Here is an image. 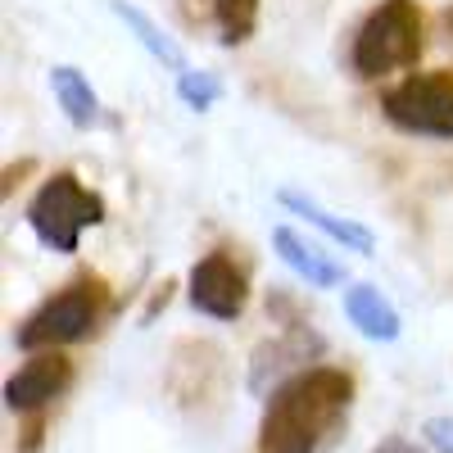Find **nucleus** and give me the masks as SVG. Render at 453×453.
<instances>
[{"mask_svg": "<svg viewBox=\"0 0 453 453\" xmlns=\"http://www.w3.org/2000/svg\"><path fill=\"white\" fill-rule=\"evenodd\" d=\"M168 376H191V381H173V399L186 412H218L222 395H226V367H222V349L209 345V340H181Z\"/></svg>", "mask_w": 453, "mask_h": 453, "instance_id": "6e6552de", "label": "nucleus"}, {"mask_svg": "<svg viewBox=\"0 0 453 453\" xmlns=\"http://www.w3.org/2000/svg\"><path fill=\"white\" fill-rule=\"evenodd\" d=\"M213 23L222 46H245L258 27V0H213Z\"/></svg>", "mask_w": 453, "mask_h": 453, "instance_id": "2eb2a0df", "label": "nucleus"}, {"mask_svg": "<svg viewBox=\"0 0 453 453\" xmlns=\"http://www.w3.org/2000/svg\"><path fill=\"white\" fill-rule=\"evenodd\" d=\"M372 453H422V449L412 444V440H403V435H390V440H381V444H376Z\"/></svg>", "mask_w": 453, "mask_h": 453, "instance_id": "412c9836", "label": "nucleus"}, {"mask_svg": "<svg viewBox=\"0 0 453 453\" xmlns=\"http://www.w3.org/2000/svg\"><path fill=\"white\" fill-rule=\"evenodd\" d=\"M32 168H36V159H23V164H10V168H5V181H0V196H5V200H10V196H14V186H23V177H27Z\"/></svg>", "mask_w": 453, "mask_h": 453, "instance_id": "a211bd4d", "label": "nucleus"}, {"mask_svg": "<svg viewBox=\"0 0 453 453\" xmlns=\"http://www.w3.org/2000/svg\"><path fill=\"white\" fill-rule=\"evenodd\" d=\"M50 87H55V100H59V109L68 113L73 127H91V123L100 119V100H96L91 82L82 78L78 68H68V64L50 68Z\"/></svg>", "mask_w": 453, "mask_h": 453, "instance_id": "ddd939ff", "label": "nucleus"}, {"mask_svg": "<svg viewBox=\"0 0 453 453\" xmlns=\"http://www.w3.org/2000/svg\"><path fill=\"white\" fill-rule=\"evenodd\" d=\"M281 204L290 209V213H299V218H309L313 226H322V232L335 241V245H345V250H358V254H372L376 250V241H372V232L363 222H354V218H340V213H326L318 200H309V196H299V191H281Z\"/></svg>", "mask_w": 453, "mask_h": 453, "instance_id": "9b49d317", "label": "nucleus"}, {"mask_svg": "<svg viewBox=\"0 0 453 453\" xmlns=\"http://www.w3.org/2000/svg\"><path fill=\"white\" fill-rule=\"evenodd\" d=\"M73 386V358L64 349L27 354V363L5 381V403L14 412H42Z\"/></svg>", "mask_w": 453, "mask_h": 453, "instance_id": "1a4fd4ad", "label": "nucleus"}, {"mask_svg": "<svg viewBox=\"0 0 453 453\" xmlns=\"http://www.w3.org/2000/svg\"><path fill=\"white\" fill-rule=\"evenodd\" d=\"M173 281H164V286H155V295H150V304H145V313H141V322H155V313L159 309H168V299H173Z\"/></svg>", "mask_w": 453, "mask_h": 453, "instance_id": "aec40b11", "label": "nucleus"}, {"mask_svg": "<svg viewBox=\"0 0 453 453\" xmlns=\"http://www.w3.org/2000/svg\"><path fill=\"white\" fill-rule=\"evenodd\" d=\"M381 113L408 136L453 141V68L408 73L381 91Z\"/></svg>", "mask_w": 453, "mask_h": 453, "instance_id": "39448f33", "label": "nucleus"}, {"mask_svg": "<svg viewBox=\"0 0 453 453\" xmlns=\"http://www.w3.org/2000/svg\"><path fill=\"white\" fill-rule=\"evenodd\" d=\"M444 27H449V36H453V5L444 10Z\"/></svg>", "mask_w": 453, "mask_h": 453, "instance_id": "4be33fe9", "label": "nucleus"}, {"mask_svg": "<svg viewBox=\"0 0 453 453\" xmlns=\"http://www.w3.org/2000/svg\"><path fill=\"white\" fill-rule=\"evenodd\" d=\"M42 435H46V418H42V412H32V422L23 426V444H19V453H36Z\"/></svg>", "mask_w": 453, "mask_h": 453, "instance_id": "6ab92c4d", "label": "nucleus"}, {"mask_svg": "<svg viewBox=\"0 0 453 453\" xmlns=\"http://www.w3.org/2000/svg\"><path fill=\"white\" fill-rule=\"evenodd\" d=\"M426 440L435 453H453V418H431L426 422Z\"/></svg>", "mask_w": 453, "mask_h": 453, "instance_id": "f3484780", "label": "nucleus"}, {"mask_svg": "<svg viewBox=\"0 0 453 453\" xmlns=\"http://www.w3.org/2000/svg\"><path fill=\"white\" fill-rule=\"evenodd\" d=\"M426 50V14L418 0H381L363 14L349 42V68L363 82H381L386 73L418 68Z\"/></svg>", "mask_w": 453, "mask_h": 453, "instance_id": "f03ea898", "label": "nucleus"}, {"mask_svg": "<svg viewBox=\"0 0 453 453\" xmlns=\"http://www.w3.org/2000/svg\"><path fill=\"white\" fill-rule=\"evenodd\" d=\"M100 222H104V200L87 191L73 173H55L27 204V226L55 254H78L82 232Z\"/></svg>", "mask_w": 453, "mask_h": 453, "instance_id": "20e7f679", "label": "nucleus"}, {"mask_svg": "<svg viewBox=\"0 0 453 453\" xmlns=\"http://www.w3.org/2000/svg\"><path fill=\"white\" fill-rule=\"evenodd\" d=\"M245 304H250V268L226 245L209 250L191 268V309L218 322H236Z\"/></svg>", "mask_w": 453, "mask_h": 453, "instance_id": "423d86ee", "label": "nucleus"}, {"mask_svg": "<svg viewBox=\"0 0 453 453\" xmlns=\"http://www.w3.org/2000/svg\"><path fill=\"white\" fill-rule=\"evenodd\" d=\"M109 309V286L96 273L73 277L68 286H59L50 299H42L14 331V345L23 354H46V349H64V345H78L87 340L100 318Z\"/></svg>", "mask_w": 453, "mask_h": 453, "instance_id": "7ed1b4c3", "label": "nucleus"}, {"mask_svg": "<svg viewBox=\"0 0 453 453\" xmlns=\"http://www.w3.org/2000/svg\"><path fill=\"white\" fill-rule=\"evenodd\" d=\"M322 349H326V340H322L309 322L281 326L273 340H263V345L250 354V390L263 395V399H273V390H281L290 376L318 367L313 358H318Z\"/></svg>", "mask_w": 453, "mask_h": 453, "instance_id": "0eeeda50", "label": "nucleus"}, {"mask_svg": "<svg viewBox=\"0 0 453 453\" xmlns=\"http://www.w3.org/2000/svg\"><path fill=\"white\" fill-rule=\"evenodd\" d=\"M354 376L345 367H309L263 403L258 453H331L349 426Z\"/></svg>", "mask_w": 453, "mask_h": 453, "instance_id": "f257e3e1", "label": "nucleus"}, {"mask_svg": "<svg viewBox=\"0 0 453 453\" xmlns=\"http://www.w3.org/2000/svg\"><path fill=\"white\" fill-rule=\"evenodd\" d=\"M218 96H222V82L213 78V73H196V68L181 73V100L191 109H209Z\"/></svg>", "mask_w": 453, "mask_h": 453, "instance_id": "dca6fc26", "label": "nucleus"}, {"mask_svg": "<svg viewBox=\"0 0 453 453\" xmlns=\"http://www.w3.org/2000/svg\"><path fill=\"white\" fill-rule=\"evenodd\" d=\"M345 318L367 340H395L399 335V313L376 286H349L345 290Z\"/></svg>", "mask_w": 453, "mask_h": 453, "instance_id": "f8f14e48", "label": "nucleus"}, {"mask_svg": "<svg viewBox=\"0 0 453 453\" xmlns=\"http://www.w3.org/2000/svg\"><path fill=\"white\" fill-rule=\"evenodd\" d=\"M113 14H119L132 32H136V42L150 50V55H155L159 64H168V68H177V73H186V59H181V46L173 42V36L155 23V19H150V14H141L136 5H127V0H113Z\"/></svg>", "mask_w": 453, "mask_h": 453, "instance_id": "4468645a", "label": "nucleus"}, {"mask_svg": "<svg viewBox=\"0 0 453 453\" xmlns=\"http://www.w3.org/2000/svg\"><path fill=\"white\" fill-rule=\"evenodd\" d=\"M273 245H277V254H281L313 290H331V286L345 281V268H340V263H331L318 245H309L304 236L295 232V226H277V232H273Z\"/></svg>", "mask_w": 453, "mask_h": 453, "instance_id": "9d476101", "label": "nucleus"}]
</instances>
